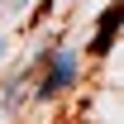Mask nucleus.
Segmentation results:
<instances>
[{
    "instance_id": "nucleus-1",
    "label": "nucleus",
    "mask_w": 124,
    "mask_h": 124,
    "mask_svg": "<svg viewBox=\"0 0 124 124\" xmlns=\"http://www.w3.org/2000/svg\"><path fill=\"white\" fill-rule=\"evenodd\" d=\"M33 67L48 72V77H38V86H33V100H53L57 91H67V86L77 81V53H62L57 43H48Z\"/></svg>"
},
{
    "instance_id": "nucleus-3",
    "label": "nucleus",
    "mask_w": 124,
    "mask_h": 124,
    "mask_svg": "<svg viewBox=\"0 0 124 124\" xmlns=\"http://www.w3.org/2000/svg\"><path fill=\"white\" fill-rule=\"evenodd\" d=\"M29 81H33V67H24V72H15V77L0 86V119H10L19 110V100H24V91H29Z\"/></svg>"
},
{
    "instance_id": "nucleus-2",
    "label": "nucleus",
    "mask_w": 124,
    "mask_h": 124,
    "mask_svg": "<svg viewBox=\"0 0 124 124\" xmlns=\"http://www.w3.org/2000/svg\"><path fill=\"white\" fill-rule=\"evenodd\" d=\"M119 19H124V5L115 0L105 15H100V24H95V38H91V53L95 57H105L110 48H115V33H119Z\"/></svg>"
}]
</instances>
